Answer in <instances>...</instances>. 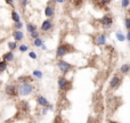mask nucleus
Instances as JSON below:
<instances>
[{
	"mask_svg": "<svg viewBox=\"0 0 130 123\" xmlns=\"http://www.w3.org/2000/svg\"><path fill=\"white\" fill-rule=\"evenodd\" d=\"M111 1H112V0H101L102 5H104V6H105V5H108V3L111 2Z\"/></svg>",
	"mask_w": 130,
	"mask_h": 123,
	"instance_id": "nucleus-33",
	"label": "nucleus"
},
{
	"mask_svg": "<svg viewBox=\"0 0 130 123\" xmlns=\"http://www.w3.org/2000/svg\"><path fill=\"white\" fill-rule=\"evenodd\" d=\"M12 20L14 23H16V22H20L21 20V16H20V14H18L16 10H12Z\"/></svg>",
	"mask_w": 130,
	"mask_h": 123,
	"instance_id": "nucleus-22",
	"label": "nucleus"
},
{
	"mask_svg": "<svg viewBox=\"0 0 130 123\" xmlns=\"http://www.w3.org/2000/svg\"><path fill=\"white\" fill-rule=\"evenodd\" d=\"M129 48H130V44H129Z\"/></svg>",
	"mask_w": 130,
	"mask_h": 123,
	"instance_id": "nucleus-38",
	"label": "nucleus"
},
{
	"mask_svg": "<svg viewBox=\"0 0 130 123\" xmlns=\"http://www.w3.org/2000/svg\"><path fill=\"white\" fill-rule=\"evenodd\" d=\"M14 1L15 0H5V2L7 3V5H9V6L14 7Z\"/></svg>",
	"mask_w": 130,
	"mask_h": 123,
	"instance_id": "nucleus-31",
	"label": "nucleus"
},
{
	"mask_svg": "<svg viewBox=\"0 0 130 123\" xmlns=\"http://www.w3.org/2000/svg\"><path fill=\"white\" fill-rule=\"evenodd\" d=\"M12 37L14 39V41H16L17 43L24 40V33L22 30H14L12 33Z\"/></svg>",
	"mask_w": 130,
	"mask_h": 123,
	"instance_id": "nucleus-11",
	"label": "nucleus"
},
{
	"mask_svg": "<svg viewBox=\"0 0 130 123\" xmlns=\"http://www.w3.org/2000/svg\"><path fill=\"white\" fill-rule=\"evenodd\" d=\"M53 29H54V22L51 18L44 20L41 23V25H40V31H41V32H44V33L50 32Z\"/></svg>",
	"mask_w": 130,
	"mask_h": 123,
	"instance_id": "nucleus-6",
	"label": "nucleus"
},
{
	"mask_svg": "<svg viewBox=\"0 0 130 123\" xmlns=\"http://www.w3.org/2000/svg\"><path fill=\"white\" fill-rule=\"evenodd\" d=\"M43 43H44V40L41 38V37H39V38L34 39V40H33V42H32L33 47H36V48H41V46Z\"/></svg>",
	"mask_w": 130,
	"mask_h": 123,
	"instance_id": "nucleus-17",
	"label": "nucleus"
},
{
	"mask_svg": "<svg viewBox=\"0 0 130 123\" xmlns=\"http://www.w3.org/2000/svg\"><path fill=\"white\" fill-rule=\"evenodd\" d=\"M107 43V34L106 33H99L95 38V44L96 46H106Z\"/></svg>",
	"mask_w": 130,
	"mask_h": 123,
	"instance_id": "nucleus-9",
	"label": "nucleus"
},
{
	"mask_svg": "<svg viewBox=\"0 0 130 123\" xmlns=\"http://www.w3.org/2000/svg\"><path fill=\"white\" fill-rule=\"evenodd\" d=\"M48 107H42V112H41V115L42 116H44V115H47V113H48Z\"/></svg>",
	"mask_w": 130,
	"mask_h": 123,
	"instance_id": "nucleus-30",
	"label": "nucleus"
},
{
	"mask_svg": "<svg viewBox=\"0 0 130 123\" xmlns=\"http://www.w3.org/2000/svg\"><path fill=\"white\" fill-rule=\"evenodd\" d=\"M29 2H30V0H20V3H21V6L23 7H26L27 5H29Z\"/></svg>",
	"mask_w": 130,
	"mask_h": 123,
	"instance_id": "nucleus-29",
	"label": "nucleus"
},
{
	"mask_svg": "<svg viewBox=\"0 0 130 123\" xmlns=\"http://www.w3.org/2000/svg\"><path fill=\"white\" fill-rule=\"evenodd\" d=\"M41 49H42V50H47V46H46V44L43 43V44L41 46Z\"/></svg>",
	"mask_w": 130,
	"mask_h": 123,
	"instance_id": "nucleus-36",
	"label": "nucleus"
},
{
	"mask_svg": "<svg viewBox=\"0 0 130 123\" xmlns=\"http://www.w3.org/2000/svg\"><path fill=\"white\" fill-rule=\"evenodd\" d=\"M126 40H127L128 42L130 43V31H128L127 34H126Z\"/></svg>",
	"mask_w": 130,
	"mask_h": 123,
	"instance_id": "nucleus-34",
	"label": "nucleus"
},
{
	"mask_svg": "<svg viewBox=\"0 0 130 123\" xmlns=\"http://www.w3.org/2000/svg\"><path fill=\"white\" fill-rule=\"evenodd\" d=\"M2 59L7 63H10V62H14L15 59V55H14V51H7L2 55Z\"/></svg>",
	"mask_w": 130,
	"mask_h": 123,
	"instance_id": "nucleus-13",
	"label": "nucleus"
},
{
	"mask_svg": "<svg viewBox=\"0 0 130 123\" xmlns=\"http://www.w3.org/2000/svg\"><path fill=\"white\" fill-rule=\"evenodd\" d=\"M36 102H37V104H38L39 106H41V107H47V106L50 105L49 100L44 96H42V95H38V96L36 97Z\"/></svg>",
	"mask_w": 130,
	"mask_h": 123,
	"instance_id": "nucleus-10",
	"label": "nucleus"
},
{
	"mask_svg": "<svg viewBox=\"0 0 130 123\" xmlns=\"http://www.w3.org/2000/svg\"><path fill=\"white\" fill-rule=\"evenodd\" d=\"M130 6V0H121V7L122 8H128Z\"/></svg>",
	"mask_w": 130,
	"mask_h": 123,
	"instance_id": "nucleus-28",
	"label": "nucleus"
},
{
	"mask_svg": "<svg viewBox=\"0 0 130 123\" xmlns=\"http://www.w3.org/2000/svg\"><path fill=\"white\" fill-rule=\"evenodd\" d=\"M101 24L103 25L104 29H111V26L113 24V17L109 14H105L101 18Z\"/></svg>",
	"mask_w": 130,
	"mask_h": 123,
	"instance_id": "nucleus-8",
	"label": "nucleus"
},
{
	"mask_svg": "<svg viewBox=\"0 0 130 123\" xmlns=\"http://www.w3.org/2000/svg\"><path fill=\"white\" fill-rule=\"evenodd\" d=\"M5 94L8 97H16L18 95L17 91V85L14 84V83H8L5 87Z\"/></svg>",
	"mask_w": 130,
	"mask_h": 123,
	"instance_id": "nucleus-7",
	"label": "nucleus"
},
{
	"mask_svg": "<svg viewBox=\"0 0 130 123\" xmlns=\"http://www.w3.org/2000/svg\"><path fill=\"white\" fill-rule=\"evenodd\" d=\"M36 87L32 84V82H24V83H18L17 85V91L18 96L22 97H27L34 92Z\"/></svg>",
	"mask_w": 130,
	"mask_h": 123,
	"instance_id": "nucleus-2",
	"label": "nucleus"
},
{
	"mask_svg": "<svg viewBox=\"0 0 130 123\" xmlns=\"http://www.w3.org/2000/svg\"><path fill=\"white\" fill-rule=\"evenodd\" d=\"M44 16L47 18H53L55 16V7H54V5L48 3L46 6V8H44Z\"/></svg>",
	"mask_w": 130,
	"mask_h": 123,
	"instance_id": "nucleus-12",
	"label": "nucleus"
},
{
	"mask_svg": "<svg viewBox=\"0 0 130 123\" xmlns=\"http://www.w3.org/2000/svg\"><path fill=\"white\" fill-rule=\"evenodd\" d=\"M129 66H130V64H129Z\"/></svg>",
	"mask_w": 130,
	"mask_h": 123,
	"instance_id": "nucleus-39",
	"label": "nucleus"
},
{
	"mask_svg": "<svg viewBox=\"0 0 130 123\" xmlns=\"http://www.w3.org/2000/svg\"><path fill=\"white\" fill-rule=\"evenodd\" d=\"M115 38H116V40H118L119 42H123V41L126 40V34H123L121 31H116L115 32Z\"/></svg>",
	"mask_w": 130,
	"mask_h": 123,
	"instance_id": "nucleus-21",
	"label": "nucleus"
},
{
	"mask_svg": "<svg viewBox=\"0 0 130 123\" xmlns=\"http://www.w3.org/2000/svg\"><path fill=\"white\" fill-rule=\"evenodd\" d=\"M32 76H33V79H36V80H41L43 78V73H42V71L36 68V70L32 71Z\"/></svg>",
	"mask_w": 130,
	"mask_h": 123,
	"instance_id": "nucleus-16",
	"label": "nucleus"
},
{
	"mask_svg": "<svg viewBox=\"0 0 130 123\" xmlns=\"http://www.w3.org/2000/svg\"><path fill=\"white\" fill-rule=\"evenodd\" d=\"M29 57L31 59H33V61H36V59H38V55H37V53L36 51H33V50H30L29 53Z\"/></svg>",
	"mask_w": 130,
	"mask_h": 123,
	"instance_id": "nucleus-25",
	"label": "nucleus"
},
{
	"mask_svg": "<svg viewBox=\"0 0 130 123\" xmlns=\"http://www.w3.org/2000/svg\"><path fill=\"white\" fill-rule=\"evenodd\" d=\"M26 31L29 33H32L34 31H38V26L34 23H27L26 24Z\"/></svg>",
	"mask_w": 130,
	"mask_h": 123,
	"instance_id": "nucleus-20",
	"label": "nucleus"
},
{
	"mask_svg": "<svg viewBox=\"0 0 130 123\" xmlns=\"http://www.w3.org/2000/svg\"><path fill=\"white\" fill-rule=\"evenodd\" d=\"M24 26V24L22 20H20V22H16V23H14V29L15 30H22Z\"/></svg>",
	"mask_w": 130,
	"mask_h": 123,
	"instance_id": "nucleus-24",
	"label": "nucleus"
},
{
	"mask_svg": "<svg viewBox=\"0 0 130 123\" xmlns=\"http://www.w3.org/2000/svg\"><path fill=\"white\" fill-rule=\"evenodd\" d=\"M7 47H8L9 51H15V50L18 48V44L16 41L13 40V41H8V42H7Z\"/></svg>",
	"mask_w": 130,
	"mask_h": 123,
	"instance_id": "nucleus-18",
	"label": "nucleus"
},
{
	"mask_svg": "<svg viewBox=\"0 0 130 123\" xmlns=\"http://www.w3.org/2000/svg\"><path fill=\"white\" fill-rule=\"evenodd\" d=\"M57 85L61 91H67L72 88V83L70 82V80L63 74L57 78Z\"/></svg>",
	"mask_w": 130,
	"mask_h": 123,
	"instance_id": "nucleus-3",
	"label": "nucleus"
},
{
	"mask_svg": "<svg viewBox=\"0 0 130 123\" xmlns=\"http://www.w3.org/2000/svg\"><path fill=\"white\" fill-rule=\"evenodd\" d=\"M121 83H122V78L120 75H118V74H114V75L111 78V80H109L108 88L111 89V90H116V89L121 85Z\"/></svg>",
	"mask_w": 130,
	"mask_h": 123,
	"instance_id": "nucleus-5",
	"label": "nucleus"
},
{
	"mask_svg": "<svg viewBox=\"0 0 130 123\" xmlns=\"http://www.w3.org/2000/svg\"><path fill=\"white\" fill-rule=\"evenodd\" d=\"M108 123H119V122H116V121H108Z\"/></svg>",
	"mask_w": 130,
	"mask_h": 123,
	"instance_id": "nucleus-37",
	"label": "nucleus"
},
{
	"mask_svg": "<svg viewBox=\"0 0 130 123\" xmlns=\"http://www.w3.org/2000/svg\"><path fill=\"white\" fill-rule=\"evenodd\" d=\"M33 76L32 75H21L17 78L18 83H24V82H33Z\"/></svg>",
	"mask_w": 130,
	"mask_h": 123,
	"instance_id": "nucleus-14",
	"label": "nucleus"
},
{
	"mask_svg": "<svg viewBox=\"0 0 130 123\" xmlns=\"http://www.w3.org/2000/svg\"><path fill=\"white\" fill-rule=\"evenodd\" d=\"M23 109L24 111H29L30 109V105L27 102H23Z\"/></svg>",
	"mask_w": 130,
	"mask_h": 123,
	"instance_id": "nucleus-32",
	"label": "nucleus"
},
{
	"mask_svg": "<svg viewBox=\"0 0 130 123\" xmlns=\"http://www.w3.org/2000/svg\"><path fill=\"white\" fill-rule=\"evenodd\" d=\"M124 26H126L127 31H130V17L124 18Z\"/></svg>",
	"mask_w": 130,
	"mask_h": 123,
	"instance_id": "nucleus-27",
	"label": "nucleus"
},
{
	"mask_svg": "<svg viewBox=\"0 0 130 123\" xmlns=\"http://www.w3.org/2000/svg\"><path fill=\"white\" fill-rule=\"evenodd\" d=\"M39 37H40V32H39V31H34V32L30 33V38L32 39V40H34V39L39 38Z\"/></svg>",
	"mask_w": 130,
	"mask_h": 123,
	"instance_id": "nucleus-26",
	"label": "nucleus"
},
{
	"mask_svg": "<svg viewBox=\"0 0 130 123\" xmlns=\"http://www.w3.org/2000/svg\"><path fill=\"white\" fill-rule=\"evenodd\" d=\"M119 72L122 74V75H127V74L130 73V66L128 63H126V64H122L121 66H120V68H119Z\"/></svg>",
	"mask_w": 130,
	"mask_h": 123,
	"instance_id": "nucleus-15",
	"label": "nucleus"
},
{
	"mask_svg": "<svg viewBox=\"0 0 130 123\" xmlns=\"http://www.w3.org/2000/svg\"><path fill=\"white\" fill-rule=\"evenodd\" d=\"M57 67H58V70L61 71V73L63 74V75H65V74H67L68 72H71L72 70L74 68V65H72L71 63H68V62L64 61V59H58L57 61Z\"/></svg>",
	"mask_w": 130,
	"mask_h": 123,
	"instance_id": "nucleus-4",
	"label": "nucleus"
},
{
	"mask_svg": "<svg viewBox=\"0 0 130 123\" xmlns=\"http://www.w3.org/2000/svg\"><path fill=\"white\" fill-rule=\"evenodd\" d=\"M57 3H64L65 2V0H55Z\"/></svg>",
	"mask_w": 130,
	"mask_h": 123,
	"instance_id": "nucleus-35",
	"label": "nucleus"
},
{
	"mask_svg": "<svg viewBox=\"0 0 130 123\" xmlns=\"http://www.w3.org/2000/svg\"><path fill=\"white\" fill-rule=\"evenodd\" d=\"M75 51V48L72 46L71 43H67V42H62L59 44L56 49V58L57 59H62L63 57H65L68 54Z\"/></svg>",
	"mask_w": 130,
	"mask_h": 123,
	"instance_id": "nucleus-1",
	"label": "nucleus"
},
{
	"mask_svg": "<svg viewBox=\"0 0 130 123\" xmlns=\"http://www.w3.org/2000/svg\"><path fill=\"white\" fill-rule=\"evenodd\" d=\"M18 51L21 54H25V53H29L30 51V47L27 46L26 43H21V44H18Z\"/></svg>",
	"mask_w": 130,
	"mask_h": 123,
	"instance_id": "nucleus-19",
	"label": "nucleus"
},
{
	"mask_svg": "<svg viewBox=\"0 0 130 123\" xmlns=\"http://www.w3.org/2000/svg\"><path fill=\"white\" fill-rule=\"evenodd\" d=\"M0 99H1V98H0Z\"/></svg>",
	"mask_w": 130,
	"mask_h": 123,
	"instance_id": "nucleus-40",
	"label": "nucleus"
},
{
	"mask_svg": "<svg viewBox=\"0 0 130 123\" xmlns=\"http://www.w3.org/2000/svg\"><path fill=\"white\" fill-rule=\"evenodd\" d=\"M7 67H8V63L5 62L3 59H1V61H0V73L5 72V71L7 70Z\"/></svg>",
	"mask_w": 130,
	"mask_h": 123,
	"instance_id": "nucleus-23",
	"label": "nucleus"
}]
</instances>
